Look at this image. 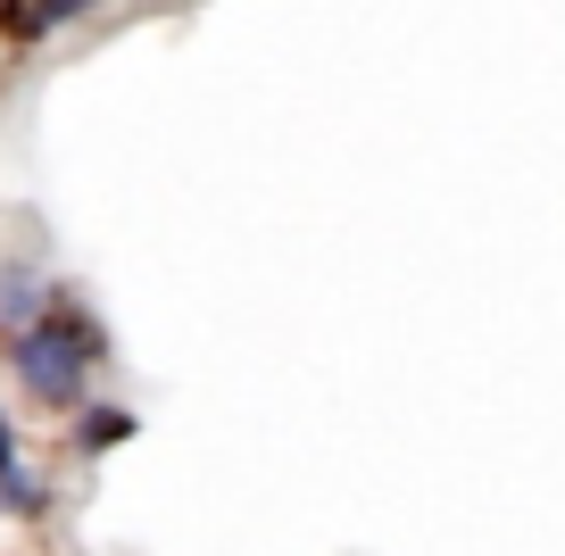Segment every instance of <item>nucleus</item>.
<instances>
[{"instance_id":"obj_1","label":"nucleus","mask_w":565,"mask_h":556,"mask_svg":"<svg viewBox=\"0 0 565 556\" xmlns=\"http://www.w3.org/2000/svg\"><path fill=\"white\" fill-rule=\"evenodd\" d=\"M100 357H108V332L75 291H58L51 308H42V324H25L18 341H9V374H18V391L34 407H92Z\"/></svg>"},{"instance_id":"obj_2","label":"nucleus","mask_w":565,"mask_h":556,"mask_svg":"<svg viewBox=\"0 0 565 556\" xmlns=\"http://www.w3.org/2000/svg\"><path fill=\"white\" fill-rule=\"evenodd\" d=\"M58 299L42 258H0V341H18L25 324H42V308Z\"/></svg>"},{"instance_id":"obj_3","label":"nucleus","mask_w":565,"mask_h":556,"mask_svg":"<svg viewBox=\"0 0 565 556\" xmlns=\"http://www.w3.org/2000/svg\"><path fill=\"white\" fill-rule=\"evenodd\" d=\"M0 506H9L18 523H34L42 506H51V490H42V473H34V466H25L18 424H9V416H0Z\"/></svg>"},{"instance_id":"obj_4","label":"nucleus","mask_w":565,"mask_h":556,"mask_svg":"<svg viewBox=\"0 0 565 556\" xmlns=\"http://www.w3.org/2000/svg\"><path fill=\"white\" fill-rule=\"evenodd\" d=\"M141 424L125 416V407H108V399H92V407H75V457H108V449H125Z\"/></svg>"}]
</instances>
